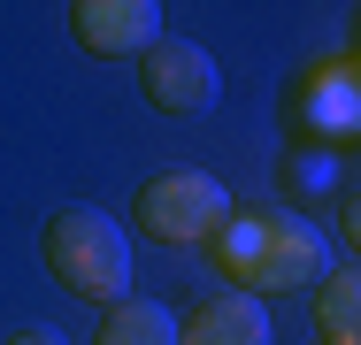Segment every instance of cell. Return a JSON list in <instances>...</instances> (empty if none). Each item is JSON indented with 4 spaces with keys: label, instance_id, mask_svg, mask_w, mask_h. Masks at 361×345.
<instances>
[{
    "label": "cell",
    "instance_id": "obj_9",
    "mask_svg": "<svg viewBox=\"0 0 361 345\" xmlns=\"http://www.w3.org/2000/svg\"><path fill=\"white\" fill-rule=\"evenodd\" d=\"M92 345H177V315L161 299H116Z\"/></svg>",
    "mask_w": 361,
    "mask_h": 345
},
{
    "label": "cell",
    "instance_id": "obj_5",
    "mask_svg": "<svg viewBox=\"0 0 361 345\" xmlns=\"http://www.w3.org/2000/svg\"><path fill=\"white\" fill-rule=\"evenodd\" d=\"M70 39L100 62H131L161 39V0H70Z\"/></svg>",
    "mask_w": 361,
    "mask_h": 345
},
{
    "label": "cell",
    "instance_id": "obj_11",
    "mask_svg": "<svg viewBox=\"0 0 361 345\" xmlns=\"http://www.w3.org/2000/svg\"><path fill=\"white\" fill-rule=\"evenodd\" d=\"M323 345H331V338H323Z\"/></svg>",
    "mask_w": 361,
    "mask_h": 345
},
{
    "label": "cell",
    "instance_id": "obj_10",
    "mask_svg": "<svg viewBox=\"0 0 361 345\" xmlns=\"http://www.w3.org/2000/svg\"><path fill=\"white\" fill-rule=\"evenodd\" d=\"M8 345H70V338H54V330H16Z\"/></svg>",
    "mask_w": 361,
    "mask_h": 345
},
{
    "label": "cell",
    "instance_id": "obj_3",
    "mask_svg": "<svg viewBox=\"0 0 361 345\" xmlns=\"http://www.w3.org/2000/svg\"><path fill=\"white\" fill-rule=\"evenodd\" d=\"M223 222H231V192L208 169H169L139 192V230L161 246H208Z\"/></svg>",
    "mask_w": 361,
    "mask_h": 345
},
{
    "label": "cell",
    "instance_id": "obj_1",
    "mask_svg": "<svg viewBox=\"0 0 361 345\" xmlns=\"http://www.w3.org/2000/svg\"><path fill=\"white\" fill-rule=\"evenodd\" d=\"M216 261L223 276L238 284V291H307L315 276L331 269V238H323V222H307V215H285V207H231V222H223L216 238Z\"/></svg>",
    "mask_w": 361,
    "mask_h": 345
},
{
    "label": "cell",
    "instance_id": "obj_4",
    "mask_svg": "<svg viewBox=\"0 0 361 345\" xmlns=\"http://www.w3.org/2000/svg\"><path fill=\"white\" fill-rule=\"evenodd\" d=\"M139 84L146 100L161 108V115H208L223 100V69L208 46H192V39H154L139 54Z\"/></svg>",
    "mask_w": 361,
    "mask_h": 345
},
{
    "label": "cell",
    "instance_id": "obj_6",
    "mask_svg": "<svg viewBox=\"0 0 361 345\" xmlns=\"http://www.w3.org/2000/svg\"><path fill=\"white\" fill-rule=\"evenodd\" d=\"M177 345H277V330L254 291H216L177 322Z\"/></svg>",
    "mask_w": 361,
    "mask_h": 345
},
{
    "label": "cell",
    "instance_id": "obj_2",
    "mask_svg": "<svg viewBox=\"0 0 361 345\" xmlns=\"http://www.w3.org/2000/svg\"><path fill=\"white\" fill-rule=\"evenodd\" d=\"M47 269L77 299L116 307V299H131V230L116 215H100V207H62L47 222Z\"/></svg>",
    "mask_w": 361,
    "mask_h": 345
},
{
    "label": "cell",
    "instance_id": "obj_7",
    "mask_svg": "<svg viewBox=\"0 0 361 345\" xmlns=\"http://www.w3.org/2000/svg\"><path fill=\"white\" fill-rule=\"evenodd\" d=\"M307 123L323 138H354V123H361V69H354V54H331L323 69H307Z\"/></svg>",
    "mask_w": 361,
    "mask_h": 345
},
{
    "label": "cell",
    "instance_id": "obj_8",
    "mask_svg": "<svg viewBox=\"0 0 361 345\" xmlns=\"http://www.w3.org/2000/svg\"><path fill=\"white\" fill-rule=\"evenodd\" d=\"M315 330L331 345L361 338V276H354V261H331V269L315 276Z\"/></svg>",
    "mask_w": 361,
    "mask_h": 345
}]
</instances>
